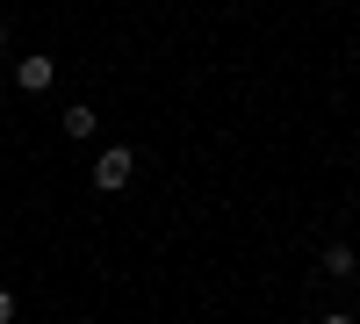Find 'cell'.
<instances>
[{
  "mask_svg": "<svg viewBox=\"0 0 360 324\" xmlns=\"http://www.w3.org/2000/svg\"><path fill=\"white\" fill-rule=\"evenodd\" d=\"M51 79H58V65H51V58H44V51H29V58H22V65H15V86H22V94H44V86H51Z\"/></svg>",
  "mask_w": 360,
  "mask_h": 324,
  "instance_id": "2",
  "label": "cell"
},
{
  "mask_svg": "<svg viewBox=\"0 0 360 324\" xmlns=\"http://www.w3.org/2000/svg\"><path fill=\"white\" fill-rule=\"evenodd\" d=\"M0 51H8V22H0Z\"/></svg>",
  "mask_w": 360,
  "mask_h": 324,
  "instance_id": "6",
  "label": "cell"
},
{
  "mask_svg": "<svg viewBox=\"0 0 360 324\" xmlns=\"http://www.w3.org/2000/svg\"><path fill=\"white\" fill-rule=\"evenodd\" d=\"M0 324H15V288H0Z\"/></svg>",
  "mask_w": 360,
  "mask_h": 324,
  "instance_id": "5",
  "label": "cell"
},
{
  "mask_svg": "<svg viewBox=\"0 0 360 324\" xmlns=\"http://www.w3.org/2000/svg\"><path fill=\"white\" fill-rule=\"evenodd\" d=\"M130 173H137V152H130V144H108V152L94 159V188L115 195V188H130Z\"/></svg>",
  "mask_w": 360,
  "mask_h": 324,
  "instance_id": "1",
  "label": "cell"
},
{
  "mask_svg": "<svg viewBox=\"0 0 360 324\" xmlns=\"http://www.w3.org/2000/svg\"><path fill=\"white\" fill-rule=\"evenodd\" d=\"M94 123H101V115L86 108V101H79V108H65V137H94Z\"/></svg>",
  "mask_w": 360,
  "mask_h": 324,
  "instance_id": "3",
  "label": "cell"
},
{
  "mask_svg": "<svg viewBox=\"0 0 360 324\" xmlns=\"http://www.w3.org/2000/svg\"><path fill=\"white\" fill-rule=\"evenodd\" d=\"M324 274H353V245H339V238L324 245Z\"/></svg>",
  "mask_w": 360,
  "mask_h": 324,
  "instance_id": "4",
  "label": "cell"
},
{
  "mask_svg": "<svg viewBox=\"0 0 360 324\" xmlns=\"http://www.w3.org/2000/svg\"><path fill=\"white\" fill-rule=\"evenodd\" d=\"M324 324H353V317H324Z\"/></svg>",
  "mask_w": 360,
  "mask_h": 324,
  "instance_id": "7",
  "label": "cell"
}]
</instances>
